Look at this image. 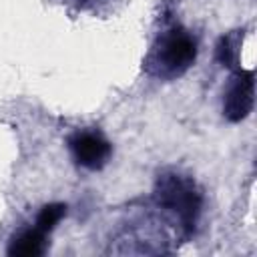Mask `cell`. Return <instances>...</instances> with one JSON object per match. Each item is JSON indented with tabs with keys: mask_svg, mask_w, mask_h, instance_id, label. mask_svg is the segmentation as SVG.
Masks as SVG:
<instances>
[{
	"mask_svg": "<svg viewBox=\"0 0 257 257\" xmlns=\"http://www.w3.org/2000/svg\"><path fill=\"white\" fill-rule=\"evenodd\" d=\"M153 197L157 207L171 215L183 237H191L197 231L203 211V193L193 177L179 171H163L155 181Z\"/></svg>",
	"mask_w": 257,
	"mask_h": 257,
	"instance_id": "6da1fadb",
	"label": "cell"
},
{
	"mask_svg": "<svg viewBox=\"0 0 257 257\" xmlns=\"http://www.w3.org/2000/svg\"><path fill=\"white\" fill-rule=\"evenodd\" d=\"M197 60V40L195 36L179 26L173 24L157 34L155 42L151 44L143 68L149 76L161 80H175L183 76Z\"/></svg>",
	"mask_w": 257,
	"mask_h": 257,
	"instance_id": "7a4b0ae2",
	"label": "cell"
},
{
	"mask_svg": "<svg viewBox=\"0 0 257 257\" xmlns=\"http://www.w3.org/2000/svg\"><path fill=\"white\" fill-rule=\"evenodd\" d=\"M66 145L70 149L74 163L88 171H100L112 155L110 143L96 128H78L70 133Z\"/></svg>",
	"mask_w": 257,
	"mask_h": 257,
	"instance_id": "3957f363",
	"label": "cell"
},
{
	"mask_svg": "<svg viewBox=\"0 0 257 257\" xmlns=\"http://www.w3.org/2000/svg\"><path fill=\"white\" fill-rule=\"evenodd\" d=\"M255 104V70L237 68L223 92V116L229 122L247 118Z\"/></svg>",
	"mask_w": 257,
	"mask_h": 257,
	"instance_id": "277c9868",
	"label": "cell"
},
{
	"mask_svg": "<svg viewBox=\"0 0 257 257\" xmlns=\"http://www.w3.org/2000/svg\"><path fill=\"white\" fill-rule=\"evenodd\" d=\"M46 249H48V233H44L36 225L20 229L8 241V255L38 257V255H44Z\"/></svg>",
	"mask_w": 257,
	"mask_h": 257,
	"instance_id": "5b68a950",
	"label": "cell"
},
{
	"mask_svg": "<svg viewBox=\"0 0 257 257\" xmlns=\"http://www.w3.org/2000/svg\"><path fill=\"white\" fill-rule=\"evenodd\" d=\"M241 38H243V32L239 34V30L235 32H229L225 36L219 38L217 46H215V56L217 60L227 66V68H239V46H241Z\"/></svg>",
	"mask_w": 257,
	"mask_h": 257,
	"instance_id": "8992f818",
	"label": "cell"
},
{
	"mask_svg": "<svg viewBox=\"0 0 257 257\" xmlns=\"http://www.w3.org/2000/svg\"><path fill=\"white\" fill-rule=\"evenodd\" d=\"M64 215H66V205H64V203H48V205H44V207L38 211L34 225H36L38 229H42L44 233H50V231L62 221Z\"/></svg>",
	"mask_w": 257,
	"mask_h": 257,
	"instance_id": "52a82bcc",
	"label": "cell"
},
{
	"mask_svg": "<svg viewBox=\"0 0 257 257\" xmlns=\"http://www.w3.org/2000/svg\"><path fill=\"white\" fill-rule=\"evenodd\" d=\"M74 8H78V10H96L98 6H104V4H108L110 0H68Z\"/></svg>",
	"mask_w": 257,
	"mask_h": 257,
	"instance_id": "ba28073f",
	"label": "cell"
}]
</instances>
